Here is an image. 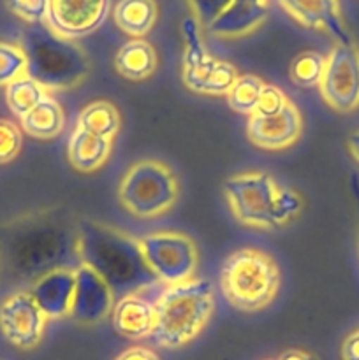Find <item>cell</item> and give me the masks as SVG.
I'll list each match as a JSON object with an SVG mask.
<instances>
[{"mask_svg":"<svg viewBox=\"0 0 359 360\" xmlns=\"http://www.w3.org/2000/svg\"><path fill=\"white\" fill-rule=\"evenodd\" d=\"M322 101L336 112L359 109V46L334 44L326 56L322 79L319 83Z\"/></svg>","mask_w":359,"mask_h":360,"instance_id":"cell-9","label":"cell"},{"mask_svg":"<svg viewBox=\"0 0 359 360\" xmlns=\"http://www.w3.org/2000/svg\"><path fill=\"white\" fill-rule=\"evenodd\" d=\"M264 86H266V83L259 76H253V74L239 76L229 90V94L225 95L229 108L236 112H241V115H253Z\"/></svg>","mask_w":359,"mask_h":360,"instance_id":"cell-26","label":"cell"},{"mask_svg":"<svg viewBox=\"0 0 359 360\" xmlns=\"http://www.w3.org/2000/svg\"><path fill=\"white\" fill-rule=\"evenodd\" d=\"M301 132L303 116L298 105L292 102L270 116L253 112L246 123V137L250 143L266 151H280L294 146Z\"/></svg>","mask_w":359,"mask_h":360,"instance_id":"cell-12","label":"cell"},{"mask_svg":"<svg viewBox=\"0 0 359 360\" xmlns=\"http://www.w3.org/2000/svg\"><path fill=\"white\" fill-rule=\"evenodd\" d=\"M76 127L99 137L113 141L122 129V116H120L116 105H113L111 102L95 101L81 109Z\"/></svg>","mask_w":359,"mask_h":360,"instance_id":"cell-23","label":"cell"},{"mask_svg":"<svg viewBox=\"0 0 359 360\" xmlns=\"http://www.w3.org/2000/svg\"><path fill=\"white\" fill-rule=\"evenodd\" d=\"M270 6L232 0L231 6L206 28V34L217 39H239L256 32L264 23Z\"/></svg>","mask_w":359,"mask_h":360,"instance_id":"cell-17","label":"cell"},{"mask_svg":"<svg viewBox=\"0 0 359 360\" xmlns=\"http://www.w3.org/2000/svg\"><path fill=\"white\" fill-rule=\"evenodd\" d=\"M347 146H348V151H351L352 158L359 164V130H355L354 134H351V137H348L347 141Z\"/></svg>","mask_w":359,"mask_h":360,"instance_id":"cell-36","label":"cell"},{"mask_svg":"<svg viewBox=\"0 0 359 360\" xmlns=\"http://www.w3.org/2000/svg\"><path fill=\"white\" fill-rule=\"evenodd\" d=\"M113 151V141L99 137L83 129H74L67 144V158L80 172H95L108 162Z\"/></svg>","mask_w":359,"mask_h":360,"instance_id":"cell-19","label":"cell"},{"mask_svg":"<svg viewBox=\"0 0 359 360\" xmlns=\"http://www.w3.org/2000/svg\"><path fill=\"white\" fill-rule=\"evenodd\" d=\"M28 60L21 44L0 42V86H7L14 79L27 76Z\"/></svg>","mask_w":359,"mask_h":360,"instance_id":"cell-28","label":"cell"},{"mask_svg":"<svg viewBox=\"0 0 359 360\" xmlns=\"http://www.w3.org/2000/svg\"><path fill=\"white\" fill-rule=\"evenodd\" d=\"M111 0H49L44 23L56 35L77 41L104 25Z\"/></svg>","mask_w":359,"mask_h":360,"instance_id":"cell-11","label":"cell"},{"mask_svg":"<svg viewBox=\"0 0 359 360\" xmlns=\"http://www.w3.org/2000/svg\"><path fill=\"white\" fill-rule=\"evenodd\" d=\"M27 74L34 77L48 94L80 86L90 74V58L76 44L56 35L46 23H37L25 34Z\"/></svg>","mask_w":359,"mask_h":360,"instance_id":"cell-5","label":"cell"},{"mask_svg":"<svg viewBox=\"0 0 359 360\" xmlns=\"http://www.w3.org/2000/svg\"><path fill=\"white\" fill-rule=\"evenodd\" d=\"M341 360H359V329L345 338L341 345Z\"/></svg>","mask_w":359,"mask_h":360,"instance_id":"cell-34","label":"cell"},{"mask_svg":"<svg viewBox=\"0 0 359 360\" xmlns=\"http://www.w3.org/2000/svg\"><path fill=\"white\" fill-rule=\"evenodd\" d=\"M48 6L49 0H7V7L18 18L32 25L44 23Z\"/></svg>","mask_w":359,"mask_h":360,"instance_id":"cell-30","label":"cell"},{"mask_svg":"<svg viewBox=\"0 0 359 360\" xmlns=\"http://www.w3.org/2000/svg\"><path fill=\"white\" fill-rule=\"evenodd\" d=\"M115 360H160V357L151 348L136 345V347H129L122 354L116 355Z\"/></svg>","mask_w":359,"mask_h":360,"instance_id":"cell-33","label":"cell"},{"mask_svg":"<svg viewBox=\"0 0 359 360\" xmlns=\"http://www.w3.org/2000/svg\"><path fill=\"white\" fill-rule=\"evenodd\" d=\"M46 95H48V91H46L34 77L28 76V74L27 76L18 77V79H14L13 83H9L6 86L7 108H9L11 112L16 115L18 118H21V116H25L27 112H30Z\"/></svg>","mask_w":359,"mask_h":360,"instance_id":"cell-24","label":"cell"},{"mask_svg":"<svg viewBox=\"0 0 359 360\" xmlns=\"http://www.w3.org/2000/svg\"><path fill=\"white\" fill-rule=\"evenodd\" d=\"M23 144L21 129L11 120H0V164L14 160Z\"/></svg>","mask_w":359,"mask_h":360,"instance_id":"cell-29","label":"cell"},{"mask_svg":"<svg viewBox=\"0 0 359 360\" xmlns=\"http://www.w3.org/2000/svg\"><path fill=\"white\" fill-rule=\"evenodd\" d=\"M4 264L21 281L34 283L58 267L76 269L81 264L77 250V224L53 210L28 214L11 225L6 236Z\"/></svg>","mask_w":359,"mask_h":360,"instance_id":"cell-1","label":"cell"},{"mask_svg":"<svg viewBox=\"0 0 359 360\" xmlns=\"http://www.w3.org/2000/svg\"><path fill=\"white\" fill-rule=\"evenodd\" d=\"M239 77L238 69L231 62L211 58L199 69L182 72V79L185 86L194 94L210 95V97H222L227 95L232 84Z\"/></svg>","mask_w":359,"mask_h":360,"instance_id":"cell-18","label":"cell"},{"mask_svg":"<svg viewBox=\"0 0 359 360\" xmlns=\"http://www.w3.org/2000/svg\"><path fill=\"white\" fill-rule=\"evenodd\" d=\"M324 65H326V56L317 51H303L292 60L289 76H291L292 83H296L298 86H319Z\"/></svg>","mask_w":359,"mask_h":360,"instance_id":"cell-27","label":"cell"},{"mask_svg":"<svg viewBox=\"0 0 359 360\" xmlns=\"http://www.w3.org/2000/svg\"><path fill=\"white\" fill-rule=\"evenodd\" d=\"M21 130L34 139L49 141L60 136L65 127V115L51 94L46 95L30 112L20 118Z\"/></svg>","mask_w":359,"mask_h":360,"instance_id":"cell-22","label":"cell"},{"mask_svg":"<svg viewBox=\"0 0 359 360\" xmlns=\"http://www.w3.org/2000/svg\"><path fill=\"white\" fill-rule=\"evenodd\" d=\"M278 360H317L312 354L305 350H299V348H292V350H285L284 354L278 357Z\"/></svg>","mask_w":359,"mask_h":360,"instance_id":"cell-35","label":"cell"},{"mask_svg":"<svg viewBox=\"0 0 359 360\" xmlns=\"http://www.w3.org/2000/svg\"><path fill=\"white\" fill-rule=\"evenodd\" d=\"M137 245L155 280L165 287L190 280L196 274L199 252L187 234L175 231L150 232L137 238Z\"/></svg>","mask_w":359,"mask_h":360,"instance_id":"cell-8","label":"cell"},{"mask_svg":"<svg viewBox=\"0 0 359 360\" xmlns=\"http://www.w3.org/2000/svg\"><path fill=\"white\" fill-rule=\"evenodd\" d=\"M115 308V292L108 281L88 264L76 267V294H74L73 315L76 322L94 326L108 319Z\"/></svg>","mask_w":359,"mask_h":360,"instance_id":"cell-13","label":"cell"},{"mask_svg":"<svg viewBox=\"0 0 359 360\" xmlns=\"http://www.w3.org/2000/svg\"><path fill=\"white\" fill-rule=\"evenodd\" d=\"M48 316L28 290H16L0 304V330L20 350H32L44 336Z\"/></svg>","mask_w":359,"mask_h":360,"instance_id":"cell-10","label":"cell"},{"mask_svg":"<svg viewBox=\"0 0 359 360\" xmlns=\"http://www.w3.org/2000/svg\"><path fill=\"white\" fill-rule=\"evenodd\" d=\"M155 345L178 350L196 340L215 311V287L206 278L169 285L153 301Z\"/></svg>","mask_w":359,"mask_h":360,"instance_id":"cell-3","label":"cell"},{"mask_svg":"<svg viewBox=\"0 0 359 360\" xmlns=\"http://www.w3.org/2000/svg\"><path fill=\"white\" fill-rule=\"evenodd\" d=\"M231 213L241 225L259 231H277L291 224L303 210L294 190L284 188L263 171L234 174L224 183Z\"/></svg>","mask_w":359,"mask_h":360,"instance_id":"cell-4","label":"cell"},{"mask_svg":"<svg viewBox=\"0 0 359 360\" xmlns=\"http://www.w3.org/2000/svg\"><path fill=\"white\" fill-rule=\"evenodd\" d=\"M220 287L229 304L238 311H260L277 297L280 269L270 253L239 248L222 262Z\"/></svg>","mask_w":359,"mask_h":360,"instance_id":"cell-6","label":"cell"},{"mask_svg":"<svg viewBox=\"0 0 359 360\" xmlns=\"http://www.w3.org/2000/svg\"><path fill=\"white\" fill-rule=\"evenodd\" d=\"M182 34L185 48H183V58H182V72H189V70L199 69L204 63L210 62L213 56L208 53L206 46H204L203 39V28L196 21V18L189 16L185 18L182 25Z\"/></svg>","mask_w":359,"mask_h":360,"instance_id":"cell-25","label":"cell"},{"mask_svg":"<svg viewBox=\"0 0 359 360\" xmlns=\"http://www.w3.org/2000/svg\"><path fill=\"white\" fill-rule=\"evenodd\" d=\"M180 197V183L165 162L139 160L130 165L118 185V200L123 210L141 220L164 217Z\"/></svg>","mask_w":359,"mask_h":360,"instance_id":"cell-7","label":"cell"},{"mask_svg":"<svg viewBox=\"0 0 359 360\" xmlns=\"http://www.w3.org/2000/svg\"><path fill=\"white\" fill-rule=\"evenodd\" d=\"M355 229H358V250H359V211H358V224H355Z\"/></svg>","mask_w":359,"mask_h":360,"instance_id":"cell-37","label":"cell"},{"mask_svg":"<svg viewBox=\"0 0 359 360\" xmlns=\"http://www.w3.org/2000/svg\"><path fill=\"white\" fill-rule=\"evenodd\" d=\"M158 7L155 0H118L113 7V20L123 34L144 39L155 27Z\"/></svg>","mask_w":359,"mask_h":360,"instance_id":"cell-21","label":"cell"},{"mask_svg":"<svg viewBox=\"0 0 359 360\" xmlns=\"http://www.w3.org/2000/svg\"><path fill=\"white\" fill-rule=\"evenodd\" d=\"M111 320L120 336L132 341L146 340L155 329V306L141 290L130 292L115 302Z\"/></svg>","mask_w":359,"mask_h":360,"instance_id":"cell-16","label":"cell"},{"mask_svg":"<svg viewBox=\"0 0 359 360\" xmlns=\"http://www.w3.org/2000/svg\"><path fill=\"white\" fill-rule=\"evenodd\" d=\"M190 9H192L194 18L203 28V32L227 9L232 0H189Z\"/></svg>","mask_w":359,"mask_h":360,"instance_id":"cell-31","label":"cell"},{"mask_svg":"<svg viewBox=\"0 0 359 360\" xmlns=\"http://www.w3.org/2000/svg\"><path fill=\"white\" fill-rule=\"evenodd\" d=\"M113 63L123 79L144 81L157 70V51L144 39H130L116 51Z\"/></svg>","mask_w":359,"mask_h":360,"instance_id":"cell-20","label":"cell"},{"mask_svg":"<svg viewBox=\"0 0 359 360\" xmlns=\"http://www.w3.org/2000/svg\"><path fill=\"white\" fill-rule=\"evenodd\" d=\"M48 320H62L73 315L76 294V269L58 267L34 281L28 290Z\"/></svg>","mask_w":359,"mask_h":360,"instance_id":"cell-15","label":"cell"},{"mask_svg":"<svg viewBox=\"0 0 359 360\" xmlns=\"http://www.w3.org/2000/svg\"><path fill=\"white\" fill-rule=\"evenodd\" d=\"M278 4L303 27L326 32L336 44L352 42L341 18L340 0H278Z\"/></svg>","mask_w":359,"mask_h":360,"instance_id":"cell-14","label":"cell"},{"mask_svg":"<svg viewBox=\"0 0 359 360\" xmlns=\"http://www.w3.org/2000/svg\"><path fill=\"white\" fill-rule=\"evenodd\" d=\"M289 102L291 101H289V97L280 90V88L266 83L259 101H257L256 115H263V116L275 115V112H278L280 109H284Z\"/></svg>","mask_w":359,"mask_h":360,"instance_id":"cell-32","label":"cell"},{"mask_svg":"<svg viewBox=\"0 0 359 360\" xmlns=\"http://www.w3.org/2000/svg\"><path fill=\"white\" fill-rule=\"evenodd\" d=\"M77 250L81 262L94 267L115 294L143 290L157 281L144 262L137 238L104 221H77Z\"/></svg>","mask_w":359,"mask_h":360,"instance_id":"cell-2","label":"cell"}]
</instances>
